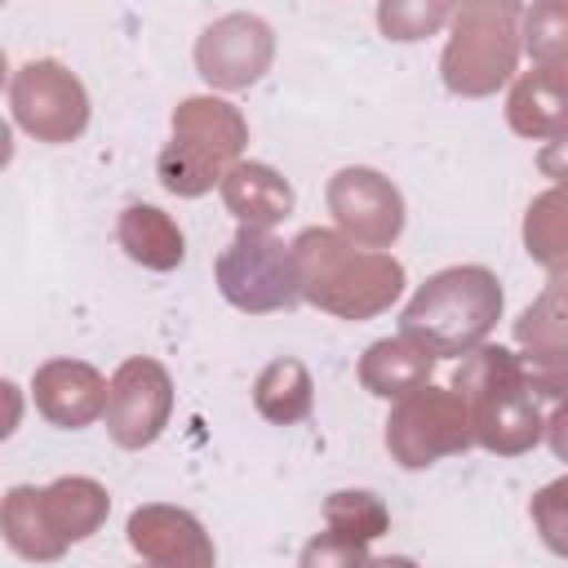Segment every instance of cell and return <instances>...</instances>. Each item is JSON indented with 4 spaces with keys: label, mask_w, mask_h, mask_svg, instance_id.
<instances>
[{
    "label": "cell",
    "mask_w": 568,
    "mask_h": 568,
    "mask_svg": "<svg viewBox=\"0 0 568 568\" xmlns=\"http://www.w3.org/2000/svg\"><path fill=\"white\" fill-rule=\"evenodd\" d=\"M439 355L413 337H377L364 355H359V386L377 399H399L417 386H426L435 377Z\"/></svg>",
    "instance_id": "16"
},
{
    "label": "cell",
    "mask_w": 568,
    "mask_h": 568,
    "mask_svg": "<svg viewBox=\"0 0 568 568\" xmlns=\"http://www.w3.org/2000/svg\"><path fill=\"white\" fill-rule=\"evenodd\" d=\"M115 240H120L124 257L146 266V271H178L186 257L182 226L155 204H129L115 222Z\"/></svg>",
    "instance_id": "18"
},
{
    "label": "cell",
    "mask_w": 568,
    "mask_h": 568,
    "mask_svg": "<svg viewBox=\"0 0 568 568\" xmlns=\"http://www.w3.org/2000/svg\"><path fill=\"white\" fill-rule=\"evenodd\" d=\"M448 386L466 395L479 448L497 457H524L546 439V417L537 408V395L524 386L510 346L479 342L475 351L462 355Z\"/></svg>",
    "instance_id": "2"
},
{
    "label": "cell",
    "mask_w": 568,
    "mask_h": 568,
    "mask_svg": "<svg viewBox=\"0 0 568 568\" xmlns=\"http://www.w3.org/2000/svg\"><path fill=\"white\" fill-rule=\"evenodd\" d=\"M524 0H457L453 31L439 58L444 89L457 98H493L519 71Z\"/></svg>",
    "instance_id": "4"
},
{
    "label": "cell",
    "mask_w": 568,
    "mask_h": 568,
    "mask_svg": "<svg viewBox=\"0 0 568 568\" xmlns=\"http://www.w3.org/2000/svg\"><path fill=\"white\" fill-rule=\"evenodd\" d=\"M0 532H4L9 550L18 559H31V564H53L71 546L53 528L49 506H44V488H36V484H13L4 493V501H0Z\"/></svg>",
    "instance_id": "17"
},
{
    "label": "cell",
    "mask_w": 568,
    "mask_h": 568,
    "mask_svg": "<svg viewBox=\"0 0 568 568\" xmlns=\"http://www.w3.org/2000/svg\"><path fill=\"white\" fill-rule=\"evenodd\" d=\"M169 129H173V138L200 146L204 155H213L226 169L235 160H244V146H248V120L222 93H191V98H182L173 106V115H169Z\"/></svg>",
    "instance_id": "14"
},
{
    "label": "cell",
    "mask_w": 568,
    "mask_h": 568,
    "mask_svg": "<svg viewBox=\"0 0 568 568\" xmlns=\"http://www.w3.org/2000/svg\"><path fill=\"white\" fill-rule=\"evenodd\" d=\"M328 213L337 222V231L364 248H390L404 231V195L399 186L368 169V164H346L328 178Z\"/></svg>",
    "instance_id": "10"
},
{
    "label": "cell",
    "mask_w": 568,
    "mask_h": 568,
    "mask_svg": "<svg viewBox=\"0 0 568 568\" xmlns=\"http://www.w3.org/2000/svg\"><path fill=\"white\" fill-rule=\"evenodd\" d=\"M111 382L84 359H44L31 373V399L58 430H84L106 413Z\"/></svg>",
    "instance_id": "12"
},
{
    "label": "cell",
    "mask_w": 568,
    "mask_h": 568,
    "mask_svg": "<svg viewBox=\"0 0 568 568\" xmlns=\"http://www.w3.org/2000/svg\"><path fill=\"white\" fill-rule=\"evenodd\" d=\"M253 408L271 426H297L315 408V377L297 355L271 359L253 382Z\"/></svg>",
    "instance_id": "19"
},
{
    "label": "cell",
    "mask_w": 568,
    "mask_h": 568,
    "mask_svg": "<svg viewBox=\"0 0 568 568\" xmlns=\"http://www.w3.org/2000/svg\"><path fill=\"white\" fill-rule=\"evenodd\" d=\"M217 191H222L226 213L240 226H257V231H275L297 204L288 178L262 160H235Z\"/></svg>",
    "instance_id": "15"
},
{
    "label": "cell",
    "mask_w": 568,
    "mask_h": 568,
    "mask_svg": "<svg viewBox=\"0 0 568 568\" xmlns=\"http://www.w3.org/2000/svg\"><path fill=\"white\" fill-rule=\"evenodd\" d=\"M89 89L58 58H31L9 75V115L13 124L49 146H67L89 129Z\"/></svg>",
    "instance_id": "7"
},
{
    "label": "cell",
    "mask_w": 568,
    "mask_h": 568,
    "mask_svg": "<svg viewBox=\"0 0 568 568\" xmlns=\"http://www.w3.org/2000/svg\"><path fill=\"white\" fill-rule=\"evenodd\" d=\"M528 515H532V528L541 532L546 550L568 559V475L541 484L528 501Z\"/></svg>",
    "instance_id": "28"
},
{
    "label": "cell",
    "mask_w": 568,
    "mask_h": 568,
    "mask_svg": "<svg viewBox=\"0 0 568 568\" xmlns=\"http://www.w3.org/2000/svg\"><path fill=\"white\" fill-rule=\"evenodd\" d=\"M213 275H217V293L244 315H275L302 302L293 244H284L275 231L240 226L231 244L217 253Z\"/></svg>",
    "instance_id": "6"
},
{
    "label": "cell",
    "mask_w": 568,
    "mask_h": 568,
    "mask_svg": "<svg viewBox=\"0 0 568 568\" xmlns=\"http://www.w3.org/2000/svg\"><path fill=\"white\" fill-rule=\"evenodd\" d=\"M106 435L138 453L151 448L169 417H173V377L160 359L151 355H133L111 373V390H106Z\"/></svg>",
    "instance_id": "9"
},
{
    "label": "cell",
    "mask_w": 568,
    "mask_h": 568,
    "mask_svg": "<svg viewBox=\"0 0 568 568\" xmlns=\"http://www.w3.org/2000/svg\"><path fill=\"white\" fill-rule=\"evenodd\" d=\"M457 13V0H377V31L395 44L439 36Z\"/></svg>",
    "instance_id": "25"
},
{
    "label": "cell",
    "mask_w": 568,
    "mask_h": 568,
    "mask_svg": "<svg viewBox=\"0 0 568 568\" xmlns=\"http://www.w3.org/2000/svg\"><path fill=\"white\" fill-rule=\"evenodd\" d=\"M519 36L532 62H568V0H532Z\"/></svg>",
    "instance_id": "26"
},
{
    "label": "cell",
    "mask_w": 568,
    "mask_h": 568,
    "mask_svg": "<svg viewBox=\"0 0 568 568\" xmlns=\"http://www.w3.org/2000/svg\"><path fill=\"white\" fill-rule=\"evenodd\" d=\"M44 506H49L53 528L75 546V541H89L106 524L111 493L89 475H62V479L44 484Z\"/></svg>",
    "instance_id": "20"
},
{
    "label": "cell",
    "mask_w": 568,
    "mask_h": 568,
    "mask_svg": "<svg viewBox=\"0 0 568 568\" xmlns=\"http://www.w3.org/2000/svg\"><path fill=\"white\" fill-rule=\"evenodd\" d=\"M546 444L559 462H568V399H555V413L546 417Z\"/></svg>",
    "instance_id": "30"
},
{
    "label": "cell",
    "mask_w": 568,
    "mask_h": 568,
    "mask_svg": "<svg viewBox=\"0 0 568 568\" xmlns=\"http://www.w3.org/2000/svg\"><path fill=\"white\" fill-rule=\"evenodd\" d=\"M537 164H541V173H546V178L564 182V178H568V133H564V138H555V142H546V151L537 155Z\"/></svg>",
    "instance_id": "31"
},
{
    "label": "cell",
    "mask_w": 568,
    "mask_h": 568,
    "mask_svg": "<svg viewBox=\"0 0 568 568\" xmlns=\"http://www.w3.org/2000/svg\"><path fill=\"white\" fill-rule=\"evenodd\" d=\"M124 532H129L133 555H142L155 568H213V559H217L213 537L182 506H164V501L138 506L129 515Z\"/></svg>",
    "instance_id": "11"
},
{
    "label": "cell",
    "mask_w": 568,
    "mask_h": 568,
    "mask_svg": "<svg viewBox=\"0 0 568 568\" xmlns=\"http://www.w3.org/2000/svg\"><path fill=\"white\" fill-rule=\"evenodd\" d=\"M302 564L306 568H346V564H373V555H368V546L346 541V537H337V532L324 528L315 541H306Z\"/></svg>",
    "instance_id": "29"
},
{
    "label": "cell",
    "mask_w": 568,
    "mask_h": 568,
    "mask_svg": "<svg viewBox=\"0 0 568 568\" xmlns=\"http://www.w3.org/2000/svg\"><path fill=\"white\" fill-rule=\"evenodd\" d=\"M275 62V31L257 13H222L195 40V71L213 93L257 84Z\"/></svg>",
    "instance_id": "8"
},
{
    "label": "cell",
    "mask_w": 568,
    "mask_h": 568,
    "mask_svg": "<svg viewBox=\"0 0 568 568\" xmlns=\"http://www.w3.org/2000/svg\"><path fill=\"white\" fill-rule=\"evenodd\" d=\"M510 333L519 346H568V271L550 275V284L519 311Z\"/></svg>",
    "instance_id": "24"
},
{
    "label": "cell",
    "mask_w": 568,
    "mask_h": 568,
    "mask_svg": "<svg viewBox=\"0 0 568 568\" xmlns=\"http://www.w3.org/2000/svg\"><path fill=\"white\" fill-rule=\"evenodd\" d=\"M506 306L501 280L488 266H444L404 306L399 333L444 355H466L497 328Z\"/></svg>",
    "instance_id": "3"
},
{
    "label": "cell",
    "mask_w": 568,
    "mask_h": 568,
    "mask_svg": "<svg viewBox=\"0 0 568 568\" xmlns=\"http://www.w3.org/2000/svg\"><path fill=\"white\" fill-rule=\"evenodd\" d=\"M515 359L524 386L537 399H568V346H524Z\"/></svg>",
    "instance_id": "27"
},
{
    "label": "cell",
    "mask_w": 568,
    "mask_h": 568,
    "mask_svg": "<svg viewBox=\"0 0 568 568\" xmlns=\"http://www.w3.org/2000/svg\"><path fill=\"white\" fill-rule=\"evenodd\" d=\"M475 444L470 404L453 386H417L395 399L386 417V453L399 470H426Z\"/></svg>",
    "instance_id": "5"
},
{
    "label": "cell",
    "mask_w": 568,
    "mask_h": 568,
    "mask_svg": "<svg viewBox=\"0 0 568 568\" xmlns=\"http://www.w3.org/2000/svg\"><path fill=\"white\" fill-rule=\"evenodd\" d=\"M324 528L346 537V541H359V546H373L377 537L390 532V510L377 493L368 488H337L328 493L324 501Z\"/></svg>",
    "instance_id": "23"
},
{
    "label": "cell",
    "mask_w": 568,
    "mask_h": 568,
    "mask_svg": "<svg viewBox=\"0 0 568 568\" xmlns=\"http://www.w3.org/2000/svg\"><path fill=\"white\" fill-rule=\"evenodd\" d=\"M510 133L528 142H555L568 133V62H532L510 80L506 98Z\"/></svg>",
    "instance_id": "13"
},
{
    "label": "cell",
    "mask_w": 568,
    "mask_h": 568,
    "mask_svg": "<svg viewBox=\"0 0 568 568\" xmlns=\"http://www.w3.org/2000/svg\"><path fill=\"white\" fill-rule=\"evenodd\" d=\"M293 262L302 302L333 320H377L404 293V262L386 248H364L328 226H306L293 235Z\"/></svg>",
    "instance_id": "1"
},
{
    "label": "cell",
    "mask_w": 568,
    "mask_h": 568,
    "mask_svg": "<svg viewBox=\"0 0 568 568\" xmlns=\"http://www.w3.org/2000/svg\"><path fill=\"white\" fill-rule=\"evenodd\" d=\"M155 173H160V186L178 200H200L209 195L213 186H222L226 178V164H217L213 155H204L200 146L182 142V138H169L155 155Z\"/></svg>",
    "instance_id": "22"
},
{
    "label": "cell",
    "mask_w": 568,
    "mask_h": 568,
    "mask_svg": "<svg viewBox=\"0 0 568 568\" xmlns=\"http://www.w3.org/2000/svg\"><path fill=\"white\" fill-rule=\"evenodd\" d=\"M524 253L550 275L568 271V178L532 195L524 209Z\"/></svg>",
    "instance_id": "21"
}]
</instances>
